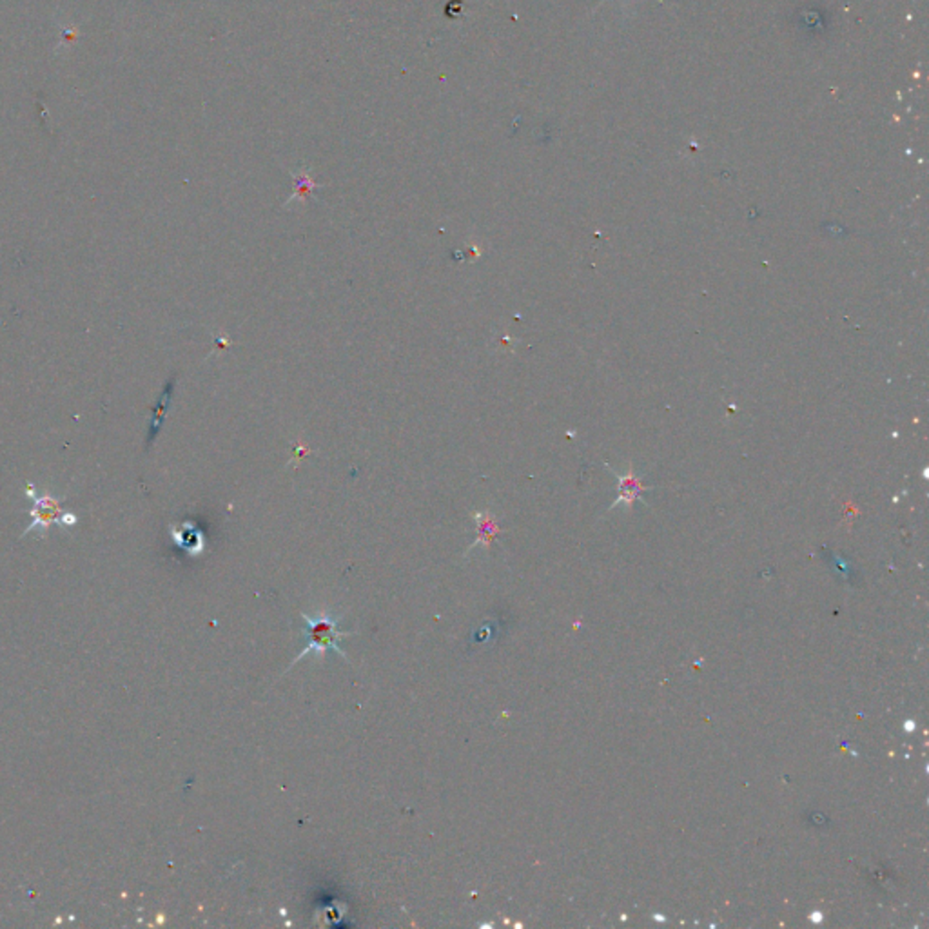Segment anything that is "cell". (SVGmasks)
Returning a JSON list of instances; mask_svg holds the SVG:
<instances>
[{
  "instance_id": "7a4b0ae2",
  "label": "cell",
  "mask_w": 929,
  "mask_h": 929,
  "mask_svg": "<svg viewBox=\"0 0 929 929\" xmlns=\"http://www.w3.org/2000/svg\"><path fill=\"white\" fill-rule=\"evenodd\" d=\"M30 487H31V485H30ZM28 496H31V497H33V501H35V508L31 510V515L35 518V523H33L30 529H35L37 525H40V527L48 529V527H49V523H51L55 518H58V514H60L58 501H57L53 496H49V494H46V496H42V497H37V496H35V488H33V487H31V488H28Z\"/></svg>"
},
{
  "instance_id": "6da1fadb",
  "label": "cell",
  "mask_w": 929,
  "mask_h": 929,
  "mask_svg": "<svg viewBox=\"0 0 929 929\" xmlns=\"http://www.w3.org/2000/svg\"><path fill=\"white\" fill-rule=\"evenodd\" d=\"M303 619H305L303 636L307 639V647L303 648L301 654H298V657L292 661V665L298 663L299 659H303L305 656H308L311 652H315L317 656H326L329 650H335L338 656L347 659L345 652L340 647V641L344 638H347V636H353L354 632H342L338 629L340 615L322 613V615L311 617V615H305L303 613Z\"/></svg>"
},
{
  "instance_id": "3957f363",
  "label": "cell",
  "mask_w": 929,
  "mask_h": 929,
  "mask_svg": "<svg viewBox=\"0 0 929 929\" xmlns=\"http://www.w3.org/2000/svg\"><path fill=\"white\" fill-rule=\"evenodd\" d=\"M171 389H173V387H171V383H169V385L165 387L164 394L160 396V401H158V405H156V408H155V418H153V424H151V434H149V440H155L156 433H158V431H160V427H162V422H164V418H165V412H167V406H169V399H171Z\"/></svg>"
}]
</instances>
